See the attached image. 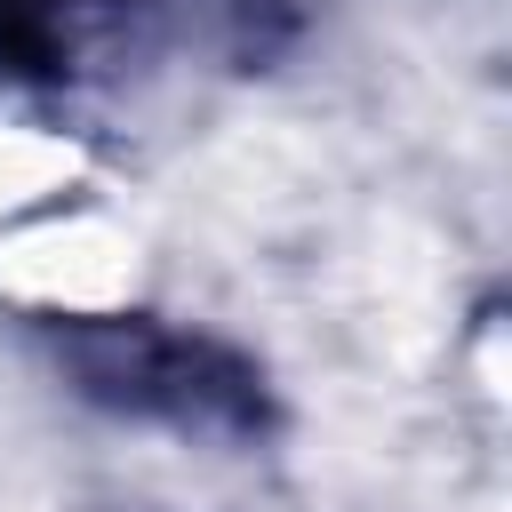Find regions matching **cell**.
I'll return each mask as SVG.
<instances>
[{
	"mask_svg": "<svg viewBox=\"0 0 512 512\" xmlns=\"http://www.w3.org/2000/svg\"><path fill=\"white\" fill-rule=\"evenodd\" d=\"M56 352L72 384L120 416H152L176 432H248L264 416L256 368L216 336H192L168 320H72Z\"/></svg>",
	"mask_w": 512,
	"mask_h": 512,
	"instance_id": "1",
	"label": "cell"
},
{
	"mask_svg": "<svg viewBox=\"0 0 512 512\" xmlns=\"http://www.w3.org/2000/svg\"><path fill=\"white\" fill-rule=\"evenodd\" d=\"M136 0H0V72L16 80H72L96 40L128 24Z\"/></svg>",
	"mask_w": 512,
	"mask_h": 512,
	"instance_id": "2",
	"label": "cell"
}]
</instances>
